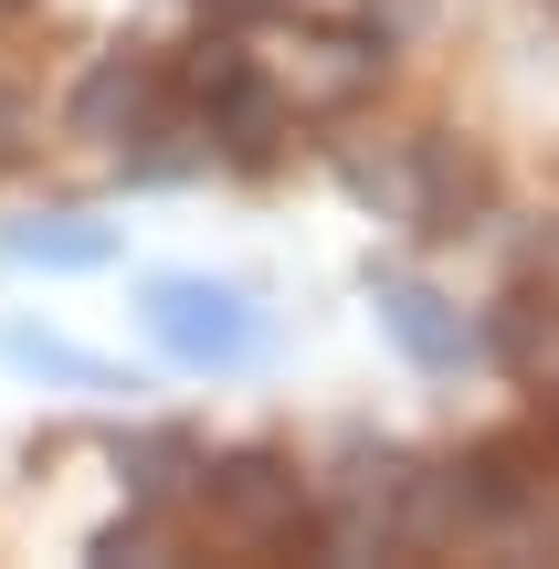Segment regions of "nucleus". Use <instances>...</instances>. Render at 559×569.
Masks as SVG:
<instances>
[{"mask_svg":"<svg viewBox=\"0 0 559 569\" xmlns=\"http://www.w3.org/2000/svg\"><path fill=\"white\" fill-rule=\"evenodd\" d=\"M211 21H222V32H264V21H286L296 0H201Z\"/></svg>","mask_w":559,"mask_h":569,"instance_id":"ddd939ff","label":"nucleus"},{"mask_svg":"<svg viewBox=\"0 0 559 569\" xmlns=\"http://www.w3.org/2000/svg\"><path fill=\"white\" fill-rule=\"evenodd\" d=\"M159 549H169V517H159V507H138V496H127L117 528H96V559H159Z\"/></svg>","mask_w":559,"mask_h":569,"instance_id":"f8f14e48","label":"nucleus"},{"mask_svg":"<svg viewBox=\"0 0 559 569\" xmlns=\"http://www.w3.org/2000/svg\"><path fill=\"white\" fill-rule=\"evenodd\" d=\"M486 159L476 148H455V138H422V159H412V211L401 222L412 232H433V243H455V232H476V211H486Z\"/></svg>","mask_w":559,"mask_h":569,"instance_id":"39448f33","label":"nucleus"},{"mask_svg":"<svg viewBox=\"0 0 559 569\" xmlns=\"http://www.w3.org/2000/svg\"><path fill=\"white\" fill-rule=\"evenodd\" d=\"M370 306H380V327H391V348H401L412 369H465L476 327H465V306H455V296H433L422 274H380V284H370Z\"/></svg>","mask_w":559,"mask_h":569,"instance_id":"20e7f679","label":"nucleus"},{"mask_svg":"<svg viewBox=\"0 0 559 569\" xmlns=\"http://www.w3.org/2000/svg\"><path fill=\"white\" fill-rule=\"evenodd\" d=\"M201 465H211L201 432H180V422H138V432L117 443V475H127V496H138V507H169Z\"/></svg>","mask_w":559,"mask_h":569,"instance_id":"6e6552de","label":"nucleus"},{"mask_svg":"<svg viewBox=\"0 0 559 569\" xmlns=\"http://www.w3.org/2000/svg\"><path fill=\"white\" fill-rule=\"evenodd\" d=\"M201 517L222 549H274V538L307 517V486H296L286 453H222V465H201Z\"/></svg>","mask_w":559,"mask_h":569,"instance_id":"f03ea898","label":"nucleus"},{"mask_svg":"<svg viewBox=\"0 0 559 569\" xmlns=\"http://www.w3.org/2000/svg\"><path fill=\"white\" fill-rule=\"evenodd\" d=\"M201 138L222 148L232 169H274V159H286V96H274V84L253 74L243 96H222V106L201 117Z\"/></svg>","mask_w":559,"mask_h":569,"instance_id":"0eeeda50","label":"nucleus"},{"mask_svg":"<svg viewBox=\"0 0 559 569\" xmlns=\"http://www.w3.org/2000/svg\"><path fill=\"white\" fill-rule=\"evenodd\" d=\"M0 253H11V264H32V274H96V264H117V232H106V222H74V211H53V222L0 232Z\"/></svg>","mask_w":559,"mask_h":569,"instance_id":"1a4fd4ad","label":"nucleus"},{"mask_svg":"<svg viewBox=\"0 0 559 569\" xmlns=\"http://www.w3.org/2000/svg\"><path fill=\"white\" fill-rule=\"evenodd\" d=\"M539 274H549V284H559V222H549V232H539Z\"/></svg>","mask_w":559,"mask_h":569,"instance_id":"2eb2a0df","label":"nucleus"},{"mask_svg":"<svg viewBox=\"0 0 559 569\" xmlns=\"http://www.w3.org/2000/svg\"><path fill=\"white\" fill-rule=\"evenodd\" d=\"M11 11H32V0H0V21H11Z\"/></svg>","mask_w":559,"mask_h":569,"instance_id":"f3484780","label":"nucleus"},{"mask_svg":"<svg viewBox=\"0 0 559 569\" xmlns=\"http://www.w3.org/2000/svg\"><path fill=\"white\" fill-rule=\"evenodd\" d=\"M11 148H21V96L0 84V159H11Z\"/></svg>","mask_w":559,"mask_h":569,"instance_id":"4468645a","label":"nucleus"},{"mask_svg":"<svg viewBox=\"0 0 559 569\" xmlns=\"http://www.w3.org/2000/svg\"><path fill=\"white\" fill-rule=\"evenodd\" d=\"M148 327H159V348L190 359V369H253L264 359V317H253L232 284H201V274H159L148 284Z\"/></svg>","mask_w":559,"mask_h":569,"instance_id":"f257e3e1","label":"nucleus"},{"mask_svg":"<svg viewBox=\"0 0 559 569\" xmlns=\"http://www.w3.org/2000/svg\"><path fill=\"white\" fill-rule=\"evenodd\" d=\"M539 432H549V443H559V380H549V422H539Z\"/></svg>","mask_w":559,"mask_h":569,"instance_id":"dca6fc26","label":"nucleus"},{"mask_svg":"<svg viewBox=\"0 0 559 569\" xmlns=\"http://www.w3.org/2000/svg\"><path fill=\"white\" fill-rule=\"evenodd\" d=\"M412 159H422V138H380V148L349 138V148H338V190L401 222V211H412Z\"/></svg>","mask_w":559,"mask_h":569,"instance_id":"9d476101","label":"nucleus"},{"mask_svg":"<svg viewBox=\"0 0 559 569\" xmlns=\"http://www.w3.org/2000/svg\"><path fill=\"white\" fill-rule=\"evenodd\" d=\"M476 348L497 369H518V380H549L559 369V284H507L497 306H486V327H476Z\"/></svg>","mask_w":559,"mask_h":569,"instance_id":"423d86ee","label":"nucleus"},{"mask_svg":"<svg viewBox=\"0 0 559 569\" xmlns=\"http://www.w3.org/2000/svg\"><path fill=\"white\" fill-rule=\"evenodd\" d=\"M0 359H11V369H32V380H74V390H138V380H117L96 348L42 338V327H0Z\"/></svg>","mask_w":559,"mask_h":569,"instance_id":"9b49d317","label":"nucleus"},{"mask_svg":"<svg viewBox=\"0 0 559 569\" xmlns=\"http://www.w3.org/2000/svg\"><path fill=\"white\" fill-rule=\"evenodd\" d=\"M63 117H74V138H96V148L148 138L159 117H180V106H169V63L138 53V42H117V53H106L96 74L74 84V106H63Z\"/></svg>","mask_w":559,"mask_h":569,"instance_id":"7ed1b4c3","label":"nucleus"}]
</instances>
